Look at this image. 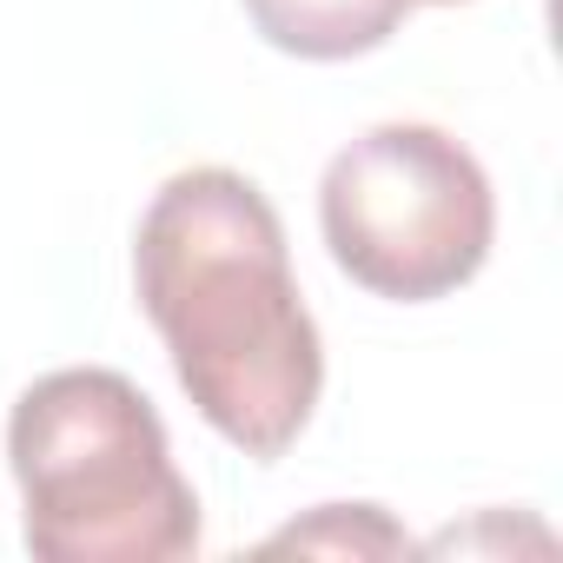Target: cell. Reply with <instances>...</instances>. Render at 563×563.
Listing matches in <instances>:
<instances>
[{
    "label": "cell",
    "instance_id": "obj_1",
    "mask_svg": "<svg viewBox=\"0 0 563 563\" xmlns=\"http://www.w3.org/2000/svg\"><path fill=\"white\" fill-rule=\"evenodd\" d=\"M133 292L179 391L232 451L272 464L299 444L325 391V345L286 225L245 173L192 166L153 192L133 232Z\"/></svg>",
    "mask_w": 563,
    "mask_h": 563
},
{
    "label": "cell",
    "instance_id": "obj_2",
    "mask_svg": "<svg viewBox=\"0 0 563 563\" xmlns=\"http://www.w3.org/2000/svg\"><path fill=\"white\" fill-rule=\"evenodd\" d=\"M8 471L21 543L41 563H179L199 550V497L126 372L67 365L34 378L8 418Z\"/></svg>",
    "mask_w": 563,
    "mask_h": 563
},
{
    "label": "cell",
    "instance_id": "obj_3",
    "mask_svg": "<svg viewBox=\"0 0 563 563\" xmlns=\"http://www.w3.org/2000/svg\"><path fill=\"white\" fill-rule=\"evenodd\" d=\"M332 265L372 299L431 306L484 272L497 199L471 146L424 120H385L332 153L319 179Z\"/></svg>",
    "mask_w": 563,
    "mask_h": 563
},
{
    "label": "cell",
    "instance_id": "obj_4",
    "mask_svg": "<svg viewBox=\"0 0 563 563\" xmlns=\"http://www.w3.org/2000/svg\"><path fill=\"white\" fill-rule=\"evenodd\" d=\"M418 0H245L265 47L292 60H358L378 54Z\"/></svg>",
    "mask_w": 563,
    "mask_h": 563
},
{
    "label": "cell",
    "instance_id": "obj_5",
    "mask_svg": "<svg viewBox=\"0 0 563 563\" xmlns=\"http://www.w3.org/2000/svg\"><path fill=\"white\" fill-rule=\"evenodd\" d=\"M265 550H319V556H405L411 537L378 504H319L306 523L272 530Z\"/></svg>",
    "mask_w": 563,
    "mask_h": 563
},
{
    "label": "cell",
    "instance_id": "obj_6",
    "mask_svg": "<svg viewBox=\"0 0 563 563\" xmlns=\"http://www.w3.org/2000/svg\"><path fill=\"white\" fill-rule=\"evenodd\" d=\"M418 8H457V0H418Z\"/></svg>",
    "mask_w": 563,
    "mask_h": 563
}]
</instances>
